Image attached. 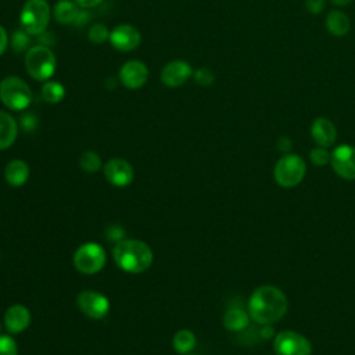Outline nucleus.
<instances>
[{
    "label": "nucleus",
    "mask_w": 355,
    "mask_h": 355,
    "mask_svg": "<svg viewBox=\"0 0 355 355\" xmlns=\"http://www.w3.org/2000/svg\"><path fill=\"white\" fill-rule=\"evenodd\" d=\"M31 324V312L26 306L17 304L11 305L4 313V326L11 334H18L26 330Z\"/></svg>",
    "instance_id": "obj_15"
},
{
    "label": "nucleus",
    "mask_w": 355,
    "mask_h": 355,
    "mask_svg": "<svg viewBox=\"0 0 355 355\" xmlns=\"http://www.w3.org/2000/svg\"><path fill=\"white\" fill-rule=\"evenodd\" d=\"M326 29L336 37L345 36L351 29V21L348 15L340 10H331L324 19Z\"/></svg>",
    "instance_id": "obj_18"
},
{
    "label": "nucleus",
    "mask_w": 355,
    "mask_h": 355,
    "mask_svg": "<svg viewBox=\"0 0 355 355\" xmlns=\"http://www.w3.org/2000/svg\"><path fill=\"white\" fill-rule=\"evenodd\" d=\"M78 308L90 319H103L110 312V300L100 291L83 290L76 297Z\"/></svg>",
    "instance_id": "obj_9"
},
{
    "label": "nucleus",
    "mask_w": 355,
    "mask_h": 355,
    "mask_svg": "<svg viewBox=\"0 0 355 355\" xmlns=\"http://www.w3.org/2000/svg\"><path fill=\"white\" fill-rule=\"evenodd\" d=\"M193 75V68L187 61L173 60L161 71V80L168 87H179Z\"/></svg>",
    "instance_id": "obj_14"
},
{
    "label": "nucleus",
    "mask_w": 355,
    "mask_h": 355,
    "mask_svg": "<svg viewBox=\"0 0 355 355\" xmlns=\"http://www.w3.org/2000/svg\"><path fill=\"white\" fill-rule=\"evenodd\" d=\"M57 60L50 47L37 44L32 46L25 55V69L31 78L39 82L50 80L54 75Z\"/></svg>",
    "instance_id": "obj_3"
},
{
    "label": "nucleus",
    "mask_w": 355,
    "mask_h": 355,
    "mask_svg": "<svg viewBox=\"0 0 355 355\" xmlns=\"http://www.w3.org/2000/svg\"><path fill=\"white\" fill-rule=\"evenodd\" d=\"M51 10L46 0H26L21 12V29L28 35H42L50 22Z\"/></svg>",
    "instance_id": "obj_4"
},
{
    "label": "nucleus",
    "mask_w": 355,
    "mask_h": 355,
    "mask_svg": "<svg viewBox=\"0 0 355 355\" xmlns=\"http://www.w3.org/2000/svg\"><path fill=\"white\" fill-rule=\"evenodd\" d=\"M0 355H18V345L11 336L0 334Z\"/></svg>",
    "instance_id": "obj_28"
},
{
    "label": "nucleus",
    "mask_w": 355,
    "mask_h": 355,
    "mask_svg": "<svg viewBox=\"0 0 355 355\" xmlns=\"http://www.w3.org/2000/svg\"><path fill=\"white\" fill-rule=\"evenodd\" d=\"M250 315L240 306H230L223 315V326L229 331H243L248 327Z\"/></svg>",
    "instance_id": "obj_20"
},
{
    "label": "nucleus",
    "mask_w": 355,
    "mask_h": 355,
    "mask_svg": "<svg viewBox=\"0 0 355 355\" xmlns=\"http://www.w3.org/2000/svg\"><path fill=\"white\" fill-rule=\"evenodd\" d=\"M187 355H196V354H187Z\"/></svg>",
    "instance_id": "obj_36"
},
{
    "label": "nucleus",
    "mask_w": 355,
    "mask_h": 355,
    "mask_svg": "<svg viewBox=\"0 0 355 355\" xmlns=\"http://www.w3.org/2000/svg\"><path fill=\"white\" fill-rule=\"evenodd\" d=\"M4 178L12 187H21L29 178V166L24 159H11L4 168Z\"/></svg>",
    "instance_id": "obj_17"
},
{
    "label": "nucleus",
    "mask_w": 355,
    "mask_h": 355,
    "mask_svg": "<svg viewBox=\"0 0 355 355\" xmlns=\"http://www.w3.org/2000/svg\"><path fill=\"white\" fill-rule=\"evenodd\" d=\"M334 6H338V7H341V6H348V4H351L352 3V0H330Z\"/></svg>",
    "instance_id": "obj_35"
},
{
    "label": "nucleus",
    "mask_w": 355,
    "mask_h": 355,
    "mask_svg": "<svg viewBox=\"0 0 355 355\" xmlns=\"http://www.w3.org/2000/svg\"><path fill=\"white\" fill-rule=\"evenodd\" d=\"M110 43L118 51H132L139 47L141 42V35L137 28L129 24L116 25L110 32Z\"/></svg>",
    "instance_id": "obj_12"
},
{
    "label": "nucleus",
    "mask_w": 355,
    "mask_h": 355,
    "mask_svg": "<svg viewBox=\"0 0 355 355\" xmlns=\"http://www.w3.org/2000/svg\"><path fill=\"white\" fill-rule=\"evenodd\" d=\"M194 80L200 85V86H211L215 82V73L207 68V67H200L193 72Z\"/></svg>",
    "instance_id": "obj_27"
},
{
    "label": "nucleus",
    "mask_w": 355,
    "mask_h": 355,
    "mask_svg": "<svg viewBox=\"0 0 355 355\" xmlns=\"http://www.w3.org/2000/svg\"><path fill=\"white\" fill-rule=\"evenodd\" d=\"M273 349L276 355H311V341L293 330L279 331L273 337Z\"/></svg>",
    "instance_id": "obj_8"
},
{
    "label": "nucleus",
    "mask_w": 355,
    "mask_h": 355,
    "mask_svg": "<svg viewBox=\"0 0 355 355\" xmlns=\"http://www.w3.org/2000/svg\"><path fill=\"white\" fill-rule=\"evenodd\" d=\"M288 301L286 294L276 286L263 284L251 294L247 312L258 324H273L286 315Z\"/></svg>",
    "instance_id": "obj_1"
},
{
    "label": "nucleus",
    "mask_w": 355,
    "mask_h": 355,
    "mask_svg": "<svg viewBox=\"0 0 355 355\" xmlns=\"http://www.w3.org/2000/svg\"><path fill=\"white\" fill-rule=\"evenodd\" d=\"M306 165L297 154H284L277 159L273 168L275 182L282 187H294L300 184L305 176Z\"/></svg>",
    "instance_id": "obj_6"
},
{
    "label": "nucleus",
    "mask_w": 355,
    "mask_h": 355,
    "mask_svg": "<svg viewBox=\"0 0 355 355\" xmlns=\"http://www.w3.org/2000/svg\"><path fill=\"white\" fill-rule=\"evenodd\" d=\"M89 40L94 44H103L110 37V31L104 24H94L89 29Z\"/></svg>",
    "instance_id": "obj_25"
},
{
    "label": "nucleus",
    "mask_w": 355,
    "mask_h": 355,
    "mask_svg": "<svg viewBox=\"0 0 355 355\" xmlns=\"http://www.w3.org/2000/svg\"><path fill=\"white\" fill-rule=\"evenodd\" d=\"M309 159L316 166H324L330 164V153L326 150V147L316 146L309 153Z\"/></svg>",
    "instance_id": "obj_26"
},
{
    "label": "nucleus",
    "mask_w": 355,
    "mask_h": 355,
    "mask_svg": "<svg viewBox=\"0 0 355 355\" xmlns=\"http://www.w3.org/2000/svg\"><path fill=\"white\" fill-rule=\"evenodd\" d=\"M82 8H93L103 3V0H73Z\"/></svg>",
    "instance_id": "obj_34"
},
{
    "label": "nucleus",
    "mask_w": 355,
    "mask_h": 355,
    "mask_svg": "<svg viewBox=\"0 0 355 355\" xmlns=\"http://www.w3.org/2000/svg\"><path fill=\"white\" fill-rule=\"evenodd\" d=\"M148 79V68L144 62L139 60L126 61L119 69V80L121 83L130 90L140 89L146 85Z\"/></svg>",
    "instance_id": "obj_13"
},
{
    "label": "nucleus",
    "mask_w": 355,
    "mask_h": 355,
    "mask_svg": "<svg viewBox=\"0 0 355 355\" xmlns=\"http://www.w3.org/2000/svg\"><path fill=\"white\" fill-rule=\"evenodd\" d=\"M311 136L318 146L327 148L334 144L337 139V130L329 118L319 116L311 125Z\"/></svg>",
    "instance_id": "obj_16"
},
{
    "label": "nucleus",
    "mask_w": 355,
    "mask_h": 355,
    "mask_svg": "<svg viewBox=\"0 0 355 355\" xmlns=\"http://www.w3.org/2000/svg\"><path fill=\"white\" fill-rule=\"evenodd\" d=\"M107 262L104 248L98 243H85L79 245L73 254V265L83 275L98 273Z\"/></svg>",
    "instance_id": "obj_7"
},
{
    "label": "nucleus",
    "mask_w": 355,
    "mask_h": 355,
    "mask_svg": "<svg viewBox=\"0 0 355 355\" xmlns=\"http://www.w3.org/2000/svg\"><path fill=\"white\" fill-rule=\"evenodd\" d=\"M65 97V87L57 80H46L42 87V98L49 104H57Z\"/></svg>",
    "instance_id": "obj_23"
},
{
    "label": "nucleus",
    "mask_w": 355,
    "mask_h": 355,
    "mask_svg": "<svg viewBox=\"0 0 355 355\" xmlns=\"http://www.w3.org/2000/svg\"><path fill=\"white\" fill-rule=\"evenodd\" d=\"M305 6V10L309 12V14H320L324 7H326V0H305L304 3Z\"/></svg>",
    "instance_id": "obj_30"
},
{
    "label": "nucleus",
    "mask_w": 355,
    "mask_h": 355,
    "mask_svg": "<svg viewBox=\"0 0 355 355\" xmlns=\"http://www.w3.org/2000/svg\"><path fill=\"white\" fill-rule=\"evenodd\" d=\"M112 258L119 269L128 273H143L154 261L153 251L141 240L122 239L112 250Z\"/></svg>",
    "instance_id": "obj_2"
},
{
    "label": "nucleus",
    "mask_w": 355,
    "mask_h": 355,
    "mask_svg": "<svg viewBox=\"0 0 355 355\" xmlns=\"http://www.w3.org/2000/svg\"><path fill=\"white\" fill-rule=\"evenodd\" d=\"M79 14H80L79 6L72 0H60L55 3L54 8H53V15H54L55 21L62 25L75 22L78 19Z\"/></svg>",
    "instance_id": "obj_21"
},
{
    "label": "nucleus",
    "mask_w": 355,
    "mask_h": 355,
    "mask_svg": "<svg viewBox=\"0 0 355 355\" xmlns=\"http://www.w3.org/2000/svg\"><path fill=\"white\" fill-rule=\"evenodd\" d=\"M330 165L343 179H355V147L349 144L337 146L330 153Z\"/></svg>",
    "instance_id": "obj_10"
},
{
    "label": "nucleus",
    "mask_w": 355,
    "mask_h": 355,
    "mask_svg": "<svg viewBox=\"0 0 355 355\" xmlns=\"http://www.w3.org/2000/svg\"><path fill=\"white\" fill-rule=\"evenodd\" d=\"M32 97L29 85L18 76H7L0 82V100L8 110L22 111L28 108Z\"/></svg>",
    "instance_id": "obj_5"
},
{
    "label": "nucleus",
    "mask_w": 355,
    "mask_h": 355,
    "mask_svg": "<svg viewBox=\"0 0 355 355\" xmlns=\"http://www.w3.org/2000/svg\"><path fill=\"white\" fill-rule=\"evenodd\" d=\"M105 179L115 187H126L133 182V166L123 158H111L103 166Z\"/></svg>",
    "instance_id": "obj_11"
},
{
    "label": "nucleus",
    "mask_w": 355,
    "mask_h": 355,
    "mask_svg": "<svg viewBox=\"0 0 355 355\" xmlns=\"http://www.w3.org/2000/svg\"><path fill=\"white\" fill-rule=\"evenodd\" d=\"M261 327L258 329V337L261 340H268L275 337V330L272 327V324H259Z\"/></svg>",
    "instance_id": "obj_31"
},
{
    "label": "nucleus",
    "mask_w": 355,
    "mask_h": 355,
    "mask_svg": "<svg viewBox=\"0 0 355 355\" xmlns=\"http://www.w3.org/2000/svg\"><path fill=\"white\" fill-rule=\"evenodd\" d=\"M29 44V35L19 29V31H15L11 36V46L15 51H24Z\"/></svg>",
    "instance_id": "obj_29"
},
{
    "label": "nucleus",
    "mask_w": 355,
    "mask_h": 355,
    "mask_svg": "<svg viewBox=\"0 0 355 355\" xmlns=\"http://www.w3.org/2000/svg\"><path fill=\"white\" fill-rule=\"evenodd\" d=\"M79 166H80V169H83L87 173H94V172H98L101 169L103 162H101L100 155L96 151L87 150L80 155Z\"/></svg>",
    "instance_id": "obj_24"
},
{
    "label": "nucleus",
    "mask_w": 355,
    "mask_h": 355,
    "mask_svg": "<svg viewBox=\"0 0 355 355\" xmlns=\"http://www.w3.org/2000/svg\"><path fill=\"white\" fill-rule=\"evenodd\" d=\"M18 135L17 121L6 111L0 110V150L11 147Z\"/></svg>",
    "instance_id": "obj_19"
},
{
    "label": "nucleus",
    "mask_w": 355,
    "mask_h": 355,
    "mask_svg": "<svg viewBox=\"0 0 355 355\" xmlns=\"http://www.w3.org/2000/svg\"><path fill=\"white\" fill-rule=\"evenodd\" d=\"M276 146H277L279 151H282V153H284V154H288L290 150H291V147H293V143H291V140H290L288 137L282 136V137L277 139Z\"/></svg>",
    "instance_id": "obj_32"
},
{
    "label": "nucleus",
    "mask_w": 355,
    "mask_h": 355,
    "mask_svg": "<svg viewBox=\"0 0 355 355\" xmlns=\"http://www.w3.org/2000/svg\"><path fill=\"white\" fill-rule=\"evenodd\" d=\"M196 336L191 330H187V329H182L179 330L175 336H173V348L176 352L182 354V355H187L190 354L194 347H196Z\"/></svg>",
    "instance_id": "obj_22"
},
{
    "label": "nucleus",
    "mask_w": 355,
    "mask_h": 355,
    "mask_svg": "<svg viewBox=\"0 0 355 355\" xmlns=\"http://www.w3.org/2000/svg\"><path fill=\"white\" fill-rule=\"evenodd\" d=\"M7 46H8V35H7L6 29L0 25V55H3Z\"/></svg>",
    "instance_id": "obj_33"
}]
</instances>
